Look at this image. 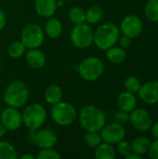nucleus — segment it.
<instances>
[{
  "label": "nucleus",
  "instance_id": "31",
  "mask_svg": "<svg viewBox=\"0 0 158 159\" xmlns=\"http://www.w3.org/2000/svg\"><path fill=\"white\" fill-rule=\"evenodd\" d=\"M117 152L119 153V155H121L124 157H127L131 152V145L129 142L126 141H120L117 143Z\"/></svg>",
  "mask_w": 158,
  "mask_h": 159
},
{
  "label": "nucleus",
  "instance_id": "36",
  "mask_svg": "<svg viewBox=\"0 0 158 159\" xmlns=\"http://www.w3.org/2000/svg\"><path fill=\"white\" fill-rule=\"evenodd\" d=\"M7 20H6V15L3 12V10L0 9V31L4 29L5 25H6Z\"/></svg>",
  "mask_w": 158,
  "mask_h": 159
},
{
  "label": "nucleus",
  "instance_id": "7",
  "mask_svg": "<svg viewBox=\"0 0 158 159\" xmlns=\"http://www.w3.org/2000/svg\"><path fill=\"white\" fill-rule=\"evenodd\" d=\"M45 40V33L37 23H29L25 25L20 33V41L26 48H38Z\"/></svg>",
  "mask_w": 158,
  "mask_h": 159
},
{
  "label": "nucleus",
  "instance_id": "11",
  "mask_svg": "<svg viewBox=\"0 0 158 159\" xmlns=\"http://www.w3.org/2000/svg\"><path fill=\"white\" fill-rule=\"evenodd\" d=\"M1 123L5 126L7 130H17L22 125L21 114L17 108L8 106L4 109L1 114Z\"/></svg>",
  "mask_w": 158,
  "mask_h": 159
},
{
  "label": "nucleus",
  "instance_id": "39",
  "mask_svg": "<svg viewBox=\"0 0 158 159\" xmlns=\"http://www.w3.org/2000/svg\"><path fill=\"white\" fill-rule=\"evenodd\" d=\"M20 159H34L35 157H34V156L30 155V154H24V155L20 156Z\"/></svg>",
  "mask_w": 158,
  "mask_h": 159
},
{
  "label": "nucleus",
  "instance_id": "27",
  "mask_svg": "<svg viewBox=\"0 0 158 159\" xmlns=\"http://www.w3.org/2000/svg\"><path fill=\"white\" fill-rule=\"evenodd\" d=\"M145 15L151 21H158V0H149L145 6Z\"/></svg>",
  "mask_w": 158,
  "mask_h": 159
},
{
  "label": "nucleus",
  "instance_id": "3",
  "mask_svg": "<svg viewBox=\"0 0 158 159\" xmlns=\"http://www.w3.org/2000/svg\"><path fill=\"white\" fill-rule=\"evenodd\" d=\"M3 99L7 106L15 108L22 107L29 99L28 88L23 82L13 81L7 86Z\"/></svg>",
  "mask_w": 158,
  "mask_h": 159
},
{
  "label": "nucleus",
  "instance_id": "29",
  "mask_svg": "<svg viewBox=\"0 0 158 159\" xmlns=\"http://www.w3.org/2000/svg\"><path fill=\"white\" fill-rule=\"evenodd\" d=\"M141 87H142L141 81L135 76H129L125 80V88L128 91L136 93L140 90Z\"/></svg>",
  "mask_w": 158,
  "mask_h": 159
},
{
  "label": "nucleus",
  "instance_id": "5",
  "mask_svg": "<svg viewBox=\"0 0 158 159\" xmlns=\"http://www.w3.org/2000/svg\"><path fill=\"white\" fill-rule=\"evenodd\" d=\"M104 72L102 61L97 57H88L78 65V74L86 81L92 82L98 80Z\"/></svg>",
  "mask_w": 158,
  "mask_h": 159
},
{
  "label": "nucleus",
  "instance_id": "35",
  "mask_svg": "<svg viewBox=\"0 0 158 159\" xmlns=\"http://www.w3.org/2000/svg\"><path fill=\"white\" fill-rule=\"evenodd\" d=\"M150 129H151V134H152V136H153L156 140H157L158 139V121L157 122H156V123H154V124H152V126H151Z\"/></svg>",
  "mask_w": 158,
  "mask_h": 159
},
{
  "label": "nucleus",
  "instance_id": "1",
  "mask_svg": "<svg viewBox=\"0 0 158 159\" xmlns=\"http://www.w3.org/2000/svg\"><path fill=\"white\" fill-rule=\"evenodd\" d=\"M79 123L87 131H101L106 123V116L102 110L95 105L84 106L79 113Z\"/></svg>",
  "mask_w": 158,
  "mask_h": 159
},
{
  "label": "nucleus",
  "instance_id": "33",
  "mask_svg": "<svg viewBox=\"0 0 158 159\" xmlns=\"http://www.w3.org/2000/svg\"><path fill=\"white\" fill-rule=\"evenodd\" d=\"M148 153L149 157L152 159H158V139L151 143Z\"/></svg>",
  "mask_w": 158,
  "mask_h": 159
},
{
  "label": "nucleus",
  "instance_id": "6",
  "mask_svg": "<svg viewBox=\"0 0 158 159\" xmlns=\"http://www.w3.org/2000/svg\"><path fill=\"white\" fill-rule=\"evenodd\" d=\"M22 124L29 129H39L47 118L45 107L40 103H32L25 107L22 115Z\"/></svg>",
  "mask_w": 158,
  "mask_h": 159
},
{
  "label": "nucleus",
  "instance_id": "40",
  "mask_svg": "<svg viewBox=\"0 0 158 159\" xmlns=\"http://www.w3.org/2000/svg\"><path fill=\"white\" fill-rule=\"evenodd\" d=\"M0 68H1V58H0Z\"/></svg>",
  "mask_w": 158,
  "mask_h": 159
},
{
  "label": "nucleus",
  "instance_id": "10",
  "mask_svg": "<svg viewBox=\"0 0 158 159\" xmlns=\"http://www.w3.org/2000/svg\"><path fill=\"white\" fill-rule=\"evenodd\" d=\"M131 126L139 131H147L150 129L153 119L148 111L142 108H135L129 114V121Z\"/></svg>",
  "mask_w": 158,
  "mask_h": 159
},
{
  "label": "nucleus",
  "instance_id": "34",
  "mask_svg": "<svg viewBox=\"0 0 158 159\" xmlns=\"http://www.w3.org/2000/svg\"><path fill=\"white\" fill-rule=\"evenodd\" d=\"M119 42H120L121 48H129V47L131 45V38L129 37V36H127V35H123V36L119 39Z\"/></svg>",
  "mask_w": 158,
  "mask_h": 159
},
{
  "label": "nucleus",
  "instance_id": "15",
  "mask_svg": "<svg viewBox=\"0 0 158 159\" xmlns=\"http://www.w3.org/2000/svg\"><path fill=\"white\" fill-rule=\"evenodd\" d=\"M57 0H35L34 9L43 18L52 17L57 10Z\"/></svg>",
  "mask_w": 158,
  "mask_h": 159
},
{
  "label": "nucleus",
  "instance_id": "37",
  "mask_svg": "<svg viewBox=\"0 0 158 159\" xmlns=\"http://www.w3.org/2000/svg\"><path fill=\"white\" fill-rule=\"evenodd\" d=\"M127 159H142V156H140V155H138V154H135V153H133V152H131L127 157Z\"/></svg>",
  "mask_w": 158,
  "mask_h": 159
},
{
  "label": "nucleus",
  "instance_id": "13",
  "mask_svg": "<svg viewBox=\"0 0 158 159\" xmlns=\"http://www.w3.org/2000/svg\"><path fill=\"white\" fill-rule=\"evenodd\" d=\"M141 100L147 104L158 102V81H150L142 85L138 91Z\"/></svg>",
  "mask_w": 158,
  "mask_h": 159
},
{
  "label": "nucleus",
  "instance_id": "25",
  "mask_svg": "<svg viewBox=\"0 0 158 159\" xmlns=\"http://www.w3.org/2000/svg\"><path fill=\"white\" fill-rule=\"evenodd\" d=\"M69 20L70 21L74 24H80L86 21V14L85 11L83 10V8L79 7H74L70 9L69 14H68Z\"/></svg>",
  "mask_w": 158,
  "mask_h": 159
},
{
  "label": "nucleus",
  "instance_id": "16",
  "mask_svg": "<svg viewBox=\"0 0 158 159\" xmlns=\"http://www.w3.org/2000/svg\"><path fill=\"white\" fill-rule=\"evenodd\" d=\"M25 61L29 67L41 69L46 64V55L38 48H31L25 55Z\"/></svg>",
  "mask_w": 158,
  "mask_h": 159
},
{
  "label": "nucleus",
  "instance_id": "32",
  "mask_svg": "<svg viewBox=\"0 0 158 159\" xmlns=\"http://www.w3.org/2000/svg\"><path fill=\"white\" fill-rule=\"evenodd\" d=\"M114 120L115 122L116 123H119V124H126L129 121V114L128 112H125V111H118L115 114L114 116Z\"/></svg>",
  "mask_w": 158,
  "mask_h": 159
},
{
  "label": "nucleus",
  "instance_id": "19",
  "mask_svg": "<svg viewBox=\"0 0 158 159\" xmlns=\"http://www.w3.org/2000/svg\"><path fill=\"white\" fill-rule=\"evenodd\" d=\"M94 157L96 159H114L115 158V150L113 144L103 142L95 148Z\"/></svg>",
  "mask_w": 158,
  "mask_h": 159
},
{
  "label": "nucleus",
  "instance_id": "8",
  "mask_svg": "<svg viewBox=\"0 0 158 159\" xmlns=\"http://www.w3.org/2000/svg\"><path fill=\"white\" fill-rule=\"evenodd\" d=\"M94 32L88 23H80L74 25L70 34V39L73 45L78 48H87L93 44Z\"/></svg>",
  "mask_w": 158,
  "mask_h": 159
},
{
  "label": "nucleus",
  "instance_id": "30",
  "mask_svg": "<svg viewBox=\"0 0 158 159\" xmlns=\"http://www.w3.org/2000/svg\"><path fill=\"white\" fill-rule=\"evenodd\" d=\"M36 157L38 159H60L61 156L52 148H45L38 153Z\"/></svg>",
  "mask_w": 158,
  "mask_h": 159
},
{
  "label": "nucleus",
  "instance_id": "12",
  "mask_svg": "<svg viewBox=\"0 0 158 159\" xmlns=\"http://www.w3.org/2000/svg\"><path fill=\"white\" fill-rule=\"evenodd\" d=\"M142 21L136 15H128L121 21L120 29L124 35L130 38L139 36L142 32Z\"/></svg>",
  "mask_w": 158,
  "mask_h": 159
},
{
  "label": "nucleus",
  "instance_id": "17",
  "mask_svg": "<svg viewBox=\"0 0 158 159\" xmlns=\"http://www.w3.org/2000/svg\"><path fill=\"white\" fill-rule=\"evenodd\" d=\"M117 106L120 110L130 113L133 109L136 108L137 105V99L134 93L130 91H123L121 92L116 100Z\"/></svg>",
  "mask_w": 158,
  "mask_h": 159
},
{
  "label": "nucleus",
  "instance_id": "20",
  "mask_svg": "<svg viewBox=\"0 0 158 159\" xmlns=\"http://www.w3.org/2000/svg\"><path fill=\"white\" fill-rule=\"evenodd\" d=\"M44 97L47 103L56 104L62 99V90L57 85H49L44 92Z\"/></svg>",
  "mask_w": 158,
  "mask_h": 159
},
{
  "label": "nucleus",
  "instance_id": "21",
  "mask_svg": "<svg viewBox=\"0 0 158 159\" xmlns=\"http://www.w3.org/2000/svg\"><path fill=\"white\" fill-rule=\"evenodd\" d=\"M130 145H131V150L133 153L138 154L140 156H143L148 153L150 145H151V142L149 141L148 138L144 136H141V137L135 138L132 141Z\"/></svg>",
  "mask_w": 158,
  "mask_h": 159
},
{
  "label": "nucleus",
  "instance_id": "18",
  "mask_svg": "<svg viewBox=\"0 0 158 159\" xmlns=\"http://www.w3.org/2000/svg\"><path fill=\"white\" fill-rule=\"evenodd\" d=\"M46 34L52 39L59 38L62 34V23L53 16L48 18L46 23Z\"/></svg>",
  "mask_w": 158,
  "mask_h": 159
},
{
  "label": "nucleus",
  "instance_id": "14",
  "mask_svg": "<svg viewBox=\"0 0 158 159\" xmlns=\"http://www.w3.org/2000/svg\"><path fill=\"white\" fill-rule=\"evenodd\" d=\"M58 141L57 133L51 129H43L35 133L34 144L39 148H52Z\"/></svg>",
  "mask_w": 158,
  "mask_h": 159
},
{
  "label": "nucleus",
  "instance_id": "23",
  "mask_svg": "<svg viewBox=\"0 0 158 159\" xmlns=\"http://www.w3.org/2000/svg\"><path fill=\"white\" fill-rule=\"evenodd\" d=\"M86 14V21L88 24H95L101 21L103 16V12L102 7L99 6H92L85 11Z\"/></svg>",
  "mask_w": 158,
  "mask_h": 159
},
{
  "label": "nucleus",
  "instance_id": "2",
  "mask_svg": "<svg viewBox=\"0 0 158 159\" xmlns=\"http://www.w3.org/2000/svg\"><path fill=\"white\" fill-rule=\"evenodd\" d=\"M119 28L114 23H103L94 32L93 43L101 50H107L119 40Z\"/></svg>",
  "mask_w": 158,
  "mask_h": 159
},
{
  "label": "nucleus",
  "instance_id": "28",
  "mask_svg": "<svg viewBox=\"0 0 158 159\" xmlns=\"http://www.w3.org/2000/svg\"><path fill=\"white\" fill-rule=\"evenodd\" d=\"M84 142L87 146L90 148H96L102 142V140L101 134H99L97 131H89L84 136Z\"/></svg>",
  "mask_w": 158,
  "mask_h": 159
},
{
  "label": "nucleus",
  "instance_id": "26",
  "mask_svg": "<svg viewBox=\"0 0 158 159\" xmlns=\"http://www.w3.org/2000/svg\"><path fill=\"white\" fill-rule=\"evenodd\" d=\"M25 48H26L21 41H15L11 43L7 48L8 56L12 59H19L23 56Z\"/></svg>",
  "mask_w": 158,
  "mask_h": 159
},
{
  "label": "nucleus",
  "instance_id": "24",
  "mask_svg": "<svg viewBox=\"0 0 158 159\" xmlns=\"http://www.w3.org/2000/svg\"><path fill=\"white\" fill-rule=\"evenodd\" d=\"M18 154L15 147L8 142H0V159H17Z\"/></svg>",
  "mask_w": 158,
  "mask_h": 159
},
{
  "label": "nucleus",
  "instance_id": "9",
  "mask_svg": "<svg viewBox=\"0 0 158 159\" xmlns=\"http://www.w3.org/2000/svg\"><path fill=\"white\" fill-rule=\"evenodd\" d=\"M126 136V129L122 124L113 122L104 125L101 129V137L104 143L110 144H116L124 140Z\"/></svg>",
  "mask_w": 158,
  "mask_h": 159
},
{
  "label": "nucleus",
  "instance_id": "4",
  "mask_svg": "<svg viewBox=\"0 0 158 159\" xmlns=\"http://www.w3.org/2000/svg\"><path fill=\"white\" fill-rule=\"evenodd\" d=\"M50 115L52 120L57 125L62 127L72 125L77 117V112L75 107L69 102L61 101L52 105Z\"/></svg>",
  "mask_w": 158,
  "mask_h": 159
},
{
  "label": "nucleus",
  "instance_id": "22",
  "mask_svg": "<svg viewBox=\"0 0 158 159\" xmlns=\"http://www.w3.org/2000/svg\"><path fill=\"white\" fill-rule=\"evenodd\" d=\"M105 51H106V57H107L108 61L115 64L122 63L127 58V53H126L125 49L120 47L114 46Z\"/></svg>",
  "mask_w": 158,
  "mask_h": 159
},
{
  "label": "nucleus",
  "instance_id": "38",
  "mask_svg": "<svg viewBox=\"0 0 158 159\" xmlns=\"http://www.w3.org/2000/svg\"><path fill=\"white\" fill-rule=\"evenodd\" d=\"M6 133H7V129L5 128V126H4L3 124L0 122V138L3 137V136H5Z\"/></svg>",
  "mask_w": 158,
  "mask_h": 159
}]
</instances>
